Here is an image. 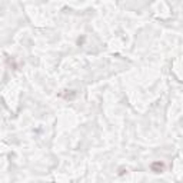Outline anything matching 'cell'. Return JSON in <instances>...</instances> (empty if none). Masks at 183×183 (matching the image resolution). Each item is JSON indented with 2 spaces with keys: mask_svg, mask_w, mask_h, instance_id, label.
Returning a JSON list of instances; mask_svg holds the SVG:
<instances>
[{
  "mask_svg": "<svg viewBox=\"0 0 183 183\" xmlns=\"http://www.w3.org/2000/svg\"><path fill=\"white\" fill-rule=\"evenodd\" d=\"M152 169H153L154 172L159 173V172L163 170V163H153V164H152Z\"/></svg>",
  "mask_w": 183,
  "mask_h": 183,
  "instance_id": "obj_1",
  "label": "cell"
}]
</instances>
